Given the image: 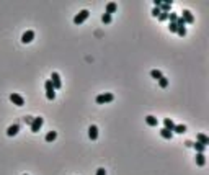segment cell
Segmentation results:
<instances>
[{"mask_svg":"<svg viewBox=\"0 0 209 175\" xmlns=\"http://www.w3.org/2000/svg\"><path fill=\"white\" fill-rule=\"evenodd\" d=\"M113 100H115V95H113V93H110V92L101 93V95H96V98H95V102H96L98 105L110 103V102H113Z\"/></svg>","mask_w":209,"mask_h":175,"instance_id":"6da1fadb","label":"cell"},{"mask_svg":"<svg viewBox=\"0 0 209 175\" xmlns=\"http://www.w3.org/2000/svg\"><path fill=\"white\" fill-rule=\"evenodd\" d=\"M44 88H46V97H48V100H54V98H56V88L52 87V82H51V80H46Z\"/></svg>","mask_w":209,"mask_h":175,"instance_id":"7a4b0ae2","label":"cell"},{"mask_svg":"<svg viewBox=\"0 0 209 175\" xmlns=\"http://www.w3.org/2000/svg\"><path fill=\"white\" fill-rule=\"evenodd\" d=\"M88 17H90V12H88V10H80V12L74 17V23L75 25H80V23H83Z\"/></svg>","mask_w":209,"mask_h":175,"instance_id":"3957f363","label":"cell"},{"mask_svg":"<svg viewBox=\"0 0 209 175\" xmlns=\"http://www.w3.org/2000/svg\"><path fill=\"white\" fill-rule=\"evenodd\" d=\"M43 123H44V118H41V116H36V118H33V123L29 125V128H31V131H33V133H38V131L41 129Z\"/></svg>","mask_w":209,"mask_h":175,"instance_id":"277c9868","label":"cell"},{"mask_svg":"<svg viewBox=\"0 0 209 175\" xmlns=\"http://www.w3.org/2000/svg\"><path fill=\"white\" fill-rule=\"evenodd\" d=\"M51 82H52V87L56 88V90H57V88H61L62 87V82H61V75L57 74V72H52V74H51Z\"/></svg>","mask_w":209,"mask_h":175,"instance_id":"5b68a950","label":"cell"},{"mask_svg":"<svg viewBox=\"0 0 209 175\" xmlns=\"http://www.w3.org/2000/svg\"><path fill=\"white\" fill-rule=\"evenodd\" d=\"M10 100L13 102V105H17V106H23L25 105V98L18 93H10Z\"/></svg>","mask_w":209,"mask_h":175,"instance_id":"8992f818","label":"cell"},{"mask_svg":"<svg viewBox=\"0 0 209 175\" xmlns=\"http://www.w3.org/2000/svg\"><path fill=\"white\" fill-rule=\"evenodd\" d=\"M33 38H34V31L33 29H28V31H25V33H23V36H21V41L25 43H31L33 41Z\"/></svg>","mask_w":209,"mask_h":175,"instance_id":"52a82bcc","label":"cell"},{"mask_svg":"<svg viewBox=\"0 0 209 175\" xmlns=\"http://www.w3.org/2000/svg\"><path fill=\"white\" fill-rule=\"evenodd\" d=\"M180 17L185 20V23H193V21H194V17H193V13L189 12V10H183Z\"/></svg>","mask_w":209,"mask_h":175,"instance_id":"ba28073f","label":"cell"},{"mask_svg":"<svg viewBox=\"0 0 209 175\" xmlns=\"http://www.w3.org/2000/svg\"><path fill=\"white\" fill-rule=\"evenodd\" d=\"M88 138H90L92 141H95V139L98 138V128L95 125H92L90 128H88Z\"/></svg>","mask_w":209,"mask_h":175,"instance_id":"9c48e42d","label":"cell"},{"mask_svg":"<svg viewBox=\"0 0 209 175\" xmlns=\"http://www.w3.org/2000/svg\"><path fill=\"white\" fill-rule=\"evenodd\" d=\"M18 131H20V125H12V126H8V129H7V134L8 136H15V134H18Z\"/></svg>","mask_w":209,"mask_h":175,"instance_id":"30bf717a","label":"cell"},{"mask_svg":"<svg viewBox=\"0 0 209 175\" xmlns=\"http://www.w3.org/2000/svg\"><path fill=\"white\" fill-rule=\"evenodd\" d=\"M196 139H198V142H201L203 146H206V147H208V144H209V138L206 136V134H203V133H198Z\"/></svg>","mask_w":209,"mask_h":175,"instance_id":"8fae6325","label":"cell"},{"mask_svg":"<svg viewBox=\"0 0 209 175\" xmlns=\"http://www.w3.org/2000/svg\"><path fill=\"white\" fill-rule=\"evenodd\" d=\"M145 123H147L149 126H157L159 125V120H157L155 116H152V115H147V116H145Z\"/></svg>","mask_w":209,"mask_h":175,"instance_id":"7c38bea8","label":"cell"},{"mask_svg":"<svg viewBox=\"0 0 209 175\" xmlns=\"http://www.w3.org/2000/svg\"><path fill=\"white\" fill-rule=\"evenodd\" d=\"M159 8H160V12L168 13L170 10H172V2H162V5H160Z\"/></svg>","mask_w":209,"mask_h":175,"instance_id":"4fadbf2b","label":"cell"},{"mask_svg":"<svg viewBox=\"0 0 209 175\" xmlns=\"http://www.w3.org/2000/svg\"><path fill=\"white\" fill-rule=\"evenodd\" d=\"M160 136H162L164 139H172L173 138V131H168V129L162 128L160 129Z\"/></svg>","mask_w":209,"mask_h":175,"instance_id":"5bb4252c","label":"cell"},{"mask_svg":"<svg viewBox=\"0 0 209 175\" xmlns=\"http://www.w3.org/2000/svg\"><path fill=\"white\" fill-rule=\"evenodd\" d=\"M164 125H165V129H168V131H173V128H175V123L172 121V118H165Z\"/></svg>","mask_w":209,"mask_h":175,"instance_id":"9a60e30c","label":"cell"},{"mask_svg":"<svg viewBox=\"0 0 209 175\" xmlns=\"http://www.w3.org/2000/svg\"><path fill=\"white\" fill-rule=\"evenodd\" d=\"M191 147H194V149H196V152H199V154H204V150H206V146H203V144H201V142H193V146Z\"/></svg>","mask_w":209,"mask_h":175,"instance_id":"2e32d148","label":"cell"},{"mask_svg":"<svg viewBox=\"0 0 209 175\" xmlns=\"http://www.w3.org/2000/svg\"><path fill=\"white\" fill-rule=\"evenodd\" d=\"M116 8H118V5H116L115 2H110V4H106V12H105V13H110V15H111V13L116 12Z\"/></svg>","mask_w":209,"mask_h":175,"instance_id":"e0dca14e","label":"cell"},{"mask_svg":"<svg viewBox=\"0 0 209 175\" xmlns=\"http://www.w3.org/2000/svg\"><path fill=\"white\" fill-rule=\"evenodd\" d=\"M56 138H57V133H56V131H48V133H46V138H44V139H46L48 142H52Z\"/></svg>","mask_w":209,"mask_h":175,"instance_id":"ac0fdd59","label":"cell"},{"mask_svg":"<svg viewBox=\"0 0 209 175\" xmlns=\"http://www.w3.org/2000/svg\"><path fill=\"white\" fill-rule=\"evenodd\" d=\"M150 75H152V79H155V80H159V79H162V77H164L162 71H159V69H152V71H150Z\"/></svg>","mask_w":209,"mask_h":175,"instance_id":"d6986e66","label":"cell"},{"mask_svg":"<svg viewBox=\"0 0 209 175\" xmlns=\"http://www.w3.org/2000/svg\"><path fill=\"white\" fill-rule=\"evenodd\" d=\"M196 164L199 167H203L206 164V157H204V154H199V152H198L196 154Z\"/></svg>","mask_w":209,"mask_h":175,"instance_id":"ffe728a7","label":"cell"},{"mask_svg":"<svg viewBox=\"0 0 209 175\" xmlns=\"http://www.w3.org/2000/svg\"><path fill=\"white\" fill-rule=\"evenodd\" d=\"M173 131H175V133H178V134H183V133H186V126H185V125H175Z\"/></svg>","mask_w":209,"mask_h":175,"instance_id":"44dd1931","label":"cell"},{"mask_svg":"<svg viewBox=\"0 0 209 175\" xmlns=\"http://www.w3.org/2000/svg\"><path fill=\"white\" fill-rule=\"evenodd\" d=\"M178 13H168V20H170V23H176V20H178Z\"/></svg>","mask_w":209,"mask_h":175,"instance_id":"7402d4cb","label":"cell"},{"mask_svg":"<svg viewBox=\"0 0 209 175\" xmlns=\"http://www.w3.org/2000/svg\"><path fill=\"white\" fill-rule=\"evenodd\" d=\"M159 85H160V87H162V88H165V87H167V85H168V79H167V77H165V75H164V77H162V79H159Z\"/></svg>","mask_w":209,"mask_h":175,"instance_id":"603a6c76","label":"cell"},{"mask_svg":"<svg viewBox=\"0 0 209 175\" xmlns=\"http://www.w3.org/2000/svg\"><path fill=\"white\" fill-rule=\"evenodd\" d=\"M101 21L103 23H111V15L110 13H103L101 15Z\"/></svg>","mask_w":209,"mask_h":175,"instance_id":"cb8c5ba5","label":"cell"},{"mask_svg":"<svg viewBox=\"0 0 209 175\" xmlns=\"http://www.w3.org/2000/svg\"><path fill=\"white\" fill-rule=\"evenodd\" d=\"M176 33L180 34V36H185V34H186V28H185V26H178V28H176Z\"/></svg>","mask_w":209,"mask_h":175,"instance_id":"d4e9b609","label":"cell"},{"mask_svg":"<svg viewBox=\"0 0 209 175\" xmlns=\"http://www.w3.org/2000/svg\"><path fill=\"white\" fill-rule=\"evenodd\" d=\"M160 13H162V12H160V8H159V7H154V8H152V15H154V17H157V18H159V15H160Z\"/></svg>","mask_w":209,"mask_h":175,"instance_id":"484cf974","label":"cell"},{"mask_svg":"<svg viewBox=\"0 0 209 175\" xmlns=\"http://www.w3.org/2000/svg\"><path fill=\"white\" fill-rule=\"evenodd\" d=\"M159 20H160V21H165V20H168V13H164V12H162V13L159 15Z\"/></svg>","mask_w":209,"mask_h":175,"instance_id":"4316f807","label":"cell"},{"mask_svg":"<svg viewBox=\"0 0 209 175\" xmlns=\"http://www.w3.org/2000/svg\"><path fill=\"white\" fill-rule=\"evenodd\" d=\"M176 28H178V26H176V23H170V25H168V29H170L172 33H176Z\"/></svg>","mask_w":209,"mask_h":175,"instance_id":"83f0119b","label":"cell"},{"mask_svg":"<svg viewBox=\"0 0 209 175\" xmlns=\"http://www.w3.org/2000/svg\"><path fill=\"white\" fill-rule=\"evenodd\" d=\"M23 121H25L26 125H31L33 123V116H23Z\"/></svg>","mask_w":209,"mask_h":175,"instance_id":"f1b7e54d","label":"cell"},{"mask_svg":"<svg viewBox=\"0 0 209 175\" xmlns=\"http://www.w3.org/2000/svg\"><path fill=\"white\" fill-rule=\"evenodd\" d=\"M176 26H185V20L181 17H178V20H176Z\"/></svg>","mask_w":209,"mask_h":175,"instance_id":"f546056e","label":"cell"},{"mask_svg":"<svg viewBox=\"0 0 209 175\" xmlns=\"http://www.w3.org/2000/svg\"><path fill=\"white\" fill-rule=\"evenodd\" d=\"M96 175H106V170H105V169H98V170H96Z\"/></svg>","mask_w":209,"mask_h":175,"instance_id":"4dcf8cb0","label":"cell"},{"mask_svg":"<svg viewBox=\"0 0 209 175\" xmlns=\"http://www.w3.org/2000/svg\"><path fill=\"white\" fill-rule=\"evenodd\" d=\"M162 5V0H154V7H160Z\"/></svg>","mask_w":209,"mask_h":175,"instance_id":"1f68e13d","label":"cell"},{"mask_svg":"<svg viewBox=\"0 0 209 175\" xmlns=\"http://www.w3.org/2000/svg\"><path fill=\"white\" fill-rule=\"evenodd\" d=\"M185 146H186V147H191L193 142H191V141H186V142H185Z\"/></svg>","mask_w":209,"mask_h":175,"instance_id":"d6a6232c","label":"cell"},{"mask_svg":"<svg viewBox=\"0 0 209 175\" xmlns=\"http://www.w3.org/2000/svg\"><path fill=\"white\" fill-rule=\"evenodd\" d=\"M23 175H26V174H23Z\"/></svg>","mask_w":209,"mask_h":175,"instance_id":"836d02e7","label":"cell"}]
</instances>
